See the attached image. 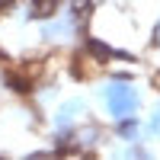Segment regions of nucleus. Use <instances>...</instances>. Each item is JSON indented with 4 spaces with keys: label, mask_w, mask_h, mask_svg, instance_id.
Masks as SVG:
<instances>
[{
    "label": "nucleus",
    "mask_w": 160,
    "mask_h": 160,
    "mask_svg": "<svg viewBox=\"0 0 160 160\" xmlns=\"http://www.w3.org/2000/svg\"><path fill=\"white\" fill-rule=\"evenodd\" d=\"M141 102H144L141 87L131 77H109V80H102V87H99V106H102V112L109 115L112 122L128 118V115H138Z\"/></svg>",
    "instance_id": "obj_1"
},
{
    "label": "nucleus",
    "mask_w": 160,
    "mask_h": 160,
    "mask_svg": "<svg viewBox=\"0 0 160 160\" xmlns=\"http://www.w3.org/2000/svg\"><path fill=\"white\" fill-rule=\"evenodd\" d=\"M148 138H160V102H154V109L148 115V125H144V141Z\"/></svg>",
    "instance_id": "obj_2"
},
{
    "label": "nucleus",
    "mask_w": 160,
    "mask_h": 160,
    "mask_svg": "<svg viewBox=\"0 0 160 160\" xmlns=\"http://www.w3.org/2000/svg\"><path fill=\"white\" fill-rule=\"evenodd\" d=\"M3 3H7V0H0V7H3Z\"/></svg>",
    "instance_id": "obj_4"
},
{
    "label": "nucleus",
    "mask_w": 160,
    "mask_h": 160,
    "mask_svg": "<svg viewBox=\"0 0 160 160\" xmlns=\"http://www.w3.org/2000/svg\"><path fill=\"white\" fill-rule=\"evenodd\" d=\"M154 45H160V19L154 22Z\"/></svg>",
    "instance_id": "obj_3"
}]
</instances>
